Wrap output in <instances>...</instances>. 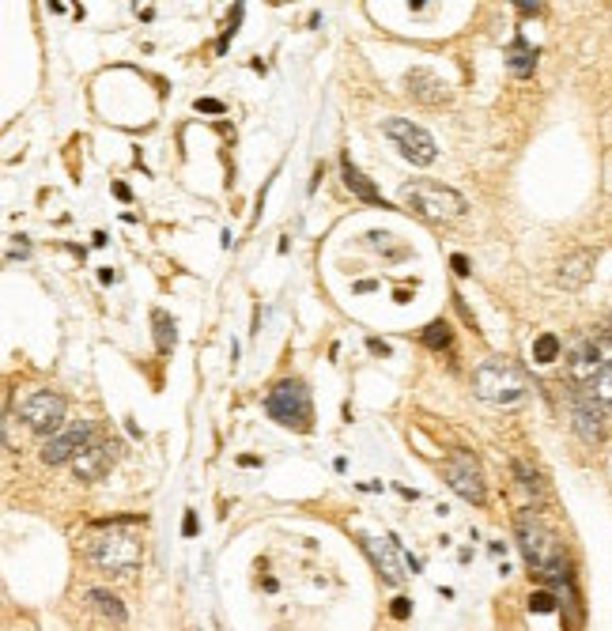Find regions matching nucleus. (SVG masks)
Masks as SVG:
<instances>
[{"mask_svg":"<svg viewBox=\"0 0 612 631\" xmlns=\"http://www.w3.org/2000/svg\"><path fill=\"white\" fill-rule=\"evenodd\" d=\"M514 8H518L522 16H537L544 4H541V0H514Z\"/></svg>","mask_w":612,"mask_h":631,"instance_id":"a878e982","label":"nucleus"},{"mask_svg":"<svg viewBox=\"0 0 612 631\" xmlns=\"http://www.w3.org/2000/svg\"><path fill=\"white\" fill-rule=\"evenodd\" d=\"M586 397H590L605 416H612V367H605L594 382H586Z\"/></svg>","mask_w":612,"mask_h":631,"instance_id":"a211bd4d","label":"nucleus"},{"mask_svg":"<svg viewBox=\"0 0 612 631\" xmlns=\"http://www.w3.org/2000/svg\"><path fill=\"white\" fill-rule=\"evenodd\" d=\"M405 201L416 216H424L431 223H450L465 216V197L458 189L442 186V182H427V178H416L405 186Z\"/></svg>","mask_w":612,"mask_h":631,"instance_id":"7ed1b4c3","label":"nucleus"},{"mask_svg":"<svg viewBox=\"0 0 612 631\" xmlns=\"http://www.w3.org/2000/svg\"><path fill=\"white\" fill-rule=\"evenodd\" d=\"M19 420L31 427L34 435H57V427L65 420V397L53 390H38L31 393L23 405H19Z\"/></svg>","mask_w":612,"mask_h":631,"instance_id":"1a4fd4ad","label":"nucleus"},{"mask_svg":"<svg viewBox=\"0 0 612 631\" xmlns=\"http://www.w3.org/2000/svg\"><path fill=\"white\" fill-rule=\"evenodd\" d=\"M442 473H446V484H450L465 503L480 507V503L488 499V484H484V473H480V461H476L469 450H454V454L446 458V469H442Z\"/></svg>","mask_w":612,"mask_h":631,"instance_id":"6e6552de","label":"nucleus"},{"mask_svg":"<svg viewBox=\"0 0 612 631\" xmlns=\"http://www.w3.org/2000/svg\"><path fill=\"white\" fill-rule=\"evenodd\" d=\"M473 393L495 409H518L529 397V375L514 359H484L473 371Z\"/></svg>","mask_w":612,"mask_h":631,"instance_id":"f03ea898","label":"nucleus"},{"mask_svg":"<svg viewBox=\"0 0 612 631\" xmlns=\"http://www.w3.org/2000/svg\"><path fill=\"white\" fill-rule=\"evenodd\" d=\"M238 465H246V469H254V465H261V461L250 458V454H242V458H238Z\"/></svg>","mask_w":612,"mask_h":631,"instance_id":"2f4dec72","label":"nucleus"},{"mask_svg":"<svg viewBox=\"0 0 612 631\" xmlns=\"http://www.w3.org/2000/svg\"><path fill=\"white\" fill-rule=\"evenodd\" d=\"M514 537H518V548H522L529 571H533L537 579H544L552 590L571 586V582H567V548H563L560 533L548 526L541 514H533V511L522 514L518 526H514Z\"/></svg>","mask_w":612,"mask_h":631,"instance_id":"f257e3e1","label":"nucleus"},{"mask_svg":"<svg viewBox=\"0 0 612 631\" xmlns=\"http://www.w3.org/2000/svg\"><path fill=\"white\" fill-rule=\"evenodd\" d=\"M507 65L514 76H529L533 72V65H537V53H533V46L529 42H510V50H507Z\"/></svg>","mask_w":612,"mask_h":631,"instance_id":"6ab92c4d","label":"nucleus"},{"mask_svg":"<svg viewBox=\"0 0 612 631\" xmlns=\"http://www.w3.org/2000/svg\"><path fill=\"white\" fill-rule=\"evenodd\" d=\"M563 352L560 337H552V333H544V337H537V344H533V359L541 363V367H548V363H556Z\"/></svg>","mask_w":612,"mask_h":631,"instance_id":"5701e85b","label":"nucleus"},{"mask_svg":"<svg viewBox=\"0 0 612 631\" xmlns=\"http://www.w3.org/2000/svg\"><path fill=\"white\" fill-rule=\"evenodd\" d=\"M87 601H91V605H95L102 616H110L114 624H121V620L129 616V613H125V605H121V597H114L110 590H87Z\"/></svg>","mask_w":612,"mask_h":631,"instance_id":"aec40b11","label":"nucleus"},{"mask_svg":"<svg viewBox=\"0 0 612 631\" xmlns=\"http://www.w3.org/2000/svg\"><path fill=\"white\" fill-rule=\"evenodd\" d=\"M605 367H612V329L582 333L567 348V375L575 382H594Z\"/></svg>","mask_w":612,"mask_h":631,"instance_id":"423d86ee","label":"nucleus"},{"mask_svg":"<svg viewBox=\"0 0 612 631\" xmlns=\"http://www.w3.org/2000/svg\"><path fill=\"white\" fill-rule=\"evenodd\" d=\"M340 178H344V186L352 189L359 201H367V205H378V208H390V201H386V197H382V193L371 186V178L359 171V167L344 163V167H340Z\"/></svg>","mask_w":612,"mask_h":631,"instance_id":"ddd939ff","label":"nucleus"},{"mask_svg":"<svg viewBox=\"0 0 612 631\" xmlns=\"http://www.w3.org/2000/svg\"><path fill=\"white\" fill-rule=\"evenodd\" d=\"M371 352H378V356H390V344H382V341H371Z\"/></svg>","mask_w":612,"mask_h":631,"instance_id":"7c9ffc66","label":"nucleus"},{"mask_svg":"<svg viewBox=\"0 0 612 631\" xmlns=\"http://www.w3.org/2000/svg\"><path fill=\"white\" fill-rule=\"evenodd\" d=\"M405 84H408V91H412V99H420V103H442V99H446V87H442L427 69L408 72Z\"/></svg>","mask_w":612,"mask_h":631,"instance_id":"dca6fc26","label":"nucleus"},{"mask_svg":"<svg viewBox=\"0 0 612 631\" xmlns=\"http://www.w3.org/2000/svg\"><path fill=\"white\" fill-rule=\"evenodd\" d=\"M114 197H118V201H133V189L125 186V182H114Z\"/></svg>","mask_w":612,"mask_h":631,"instance_id":"c85d7f7f","label":"nucleus"},{"mask_svg":"<svg viewBox=\"0 0 612 631\" xmlns=\"http://www.w3.org/2000/svg\"><path fill=\"white\" fill-rule=\"evenodd\" d=\"M114 458H118V446L114 443H91L80 458L72 461V469H76L80 480H99L102 473L114 465Z\"/></svg>","mask_w":612,"mask_h":631,"instance_id":"f8f14e48","label":"nucleus"},{"mask_svg":"<svg viewBox=\"0 0 612 631\" xmlns=\"http://www.w3.org/2000/svg\"><path fill=\"white\" fill-rule=\"evenodd\" d=\"M382 133H386V137L397 144V152L405 155L408 163H416V167H431V163L439 159V148H435L431 133H427V129H420V125H412V121L386 118V121H382Z\"/></svg>","mask_w":612,"mask_h":631,"instance_id":"0eeeda50","label":"nucleus"},{"mask_svg":"<svg viewBox=\"0 0 612 631\" xmlns=\"http://www.w3.org/2000/svg\"><path fill=\"white\" fill-rule=\"evenodd\" d=\"M601 416H605V412L597 409L586 393L575 401V427L586 443H597V439H601Z\"/></svg>","mask_w":612,"mask_h":631,"instance_id":"4468645a","label":"nucleus"},{"mask_svg":"<svg viewBox=\"0 0 612 631\" xmlns=\"http://www.w3.org/2000/svg\"><path fill=\"white\" fill-rule=\"evenodd\" d=\"M514 477H518V492L526 495L529 503H541L544 499V480L537 469H529L526 461H514Z\"/></svg>","mask_w":612,"mask_h":631,"instance_id":"f3484780","label":"nucleus"},{"mask_svg":"<svg viewBox=\"0 0 612 631\" xmlns=\"http://www.w3.org/2000/svg\"><path fill=\"white\" fill-rule=\"evenodd\" d=\"M556 609V594L552 590H537L529 597V613H552Z\"/></svg>","mask_w":612,"mask_h":631,"instance_id":"b1692460","label":"nucleus"},{"mask_svg":"<svg viewBox=\"0 0 612 631\" xmlns=\"http://www.w3.org/2000/svg\"><path fill=\"white\" fill-rule=\"evenodd\" d=\"M390 613H393V616H397V620H405V616H408V613H412V601H408V597H393Z\"/></svg>","mask_w":612,"mask_h":631,"instance_id":"393cba45","label":"nucleus"},{"mask_svg":"<svg viewBox=\"0 0 612 631\" xmlns=\"http://www.w3.org/2000/svg\"><path fill=\"white\" fill-rule=\"evenodd\" d=\"M91 563L114 579H133L140 571V541L121 529H106L102 537L91 541Z\"/></svg>","mask_w":612,"mask_h":631,"instance_id":"39448f33","label":"nucleus"},{"mask_svg":"<svg viewBox=\"0 0 612 631\" xmlns=\"http://www.w3.org/2000/svg\"><path fill=\"white\" fill-rule=\"evenodd\" d=\"M197 110L201 114H223V103L220 99H197Z\"/></svg>","mask_w":612,"mask_h":631,"instance_id":"bb28decb","label":"nucleus"},{"mask_svg":"<svg viewBox=\"0 0 612 631\" xmlns=\"http://www.w3.org/2000/svg\"><path fill=\"white\" fill-rule=\"evenodd\" d=\"M265 412H269L276 424L291 427V431H306L310 420H314V401H310V390L299 378H284L276 382L265 397Z\"/></svg>","mask_w":612,"mask_h":631,"instance_id":"20e7f679","label":"nucleus"},{"mask_svg":"<svg viewBox=\"0 0 612 631\" xmlns=\"http://www.w3.org/2000/svg\"><path fill=\"white\" fill-rule=\"evenodd\" d=\"M91 439H95V427L91 424H84V420H80V424H68L65 431H57L50 443L42 446V461H46V465L76 461L87 446H91Z\"/></svg>","mask_w":612,"mask_h":631,"instance_id":"9d476101","label":"nucleus"},{"mask_svg":"<svg viewBox=\"0 0 612 631\" xmlns=\"http://www.w3.org/2000/svg\"><path fill=\"white\" fill-rule=\"evenodd\" d=\"M182 522H186V526H182V533H186V537H197V514L186 511V518H182Z\"/></svg>","mask_w":612,"mask_h":631,"instance_id":"cd10ccee","label":"nucleus"},{"mask_svg":"<svg viewBox=\"0 0 612 631\" xmlns=\"http://www.w3.org/2000/svg\"><path fill=\"white\" fill-rule=\"evenodd\" d=\"M590 269H594V254L590 250H578L560 265V284L563 288H582L590 280Z\"/></svg>","mask_w":612,"mask_h":631,"instance_id":"2eb2a0df","label":"nucleus"},{"mask_svg":"<svg viewBox=\"0 0 612 631\" xmlns=\"http://www.w3.org/2000/svg\"><path fill=\"white\" fill-rule=\"evenodd\" d=\"M450 265H454V273L458 276H469V257H454V261H450Z\"/></svg>","mask_w":612,"mask_h":631,"instance_id":"c756f323","label":"nucleus"},{"mask_svg":"<svg viewBox=\"0 0 612 631\" xmlns=\"http://www.w3.org/2000/svg\"><path fill=\"white\" fill-rule=\"evenodd\" d=\"M152 329H155V348H159V352H170L174 341H178V329H174V322H170L163 310H152Z\"/></svg>","mask_w":612,"mask_h":631,"instance_id":"412c9836","label":"nucleus"},{"mask_svg":"<svg viewBox=\"0 0 612 631\" xmlns=\"http://www.w3.org/2000/svg\"><path fill=\"white\" fill-rule=\"evenodd\" d=\"M359 545L367 548V556H371L374 571L382 575V579L390 582V586H401L405 575H401V563H397V552H393V541L390 537H371V533H359Z\"/></svg>","mask_w":612,"mask_h":631,"instance_id":"9b49d317","label":"nucleus"},{"mask_svg":"<svg viewBox=\"0 0 612 631\" xmlns=\"http://www.w3.org/2000/svg\"><path fill=\"white\" fill-rule=\"evenodd\" d=\"M420 341L427 344V348H435V352H442V348H450V341H454V329L442 322V318H435V322L424 325V333H420Z\"/></svg>","mask_w":612,"mask_h":631,"instance_id":"4be33fe9","label":"nucleus"}]
</instances>
